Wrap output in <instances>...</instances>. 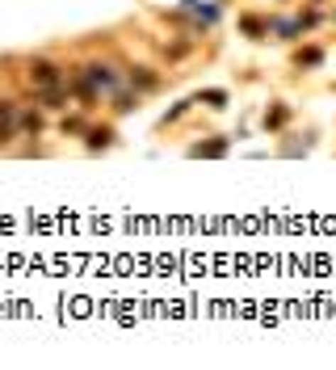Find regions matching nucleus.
Here are the masks:
<instances>
[{
	"mask_svg": "<svg viewBox=\"0 0 336 370\" xmlns=\"http://www.w3.org/2000/svg\"><path fill=\"white\" fill-rule=\"evenodd\" d=\"M26 80H30V89H47V85H63L67 76H63V68L47 59V55H34L30 63H26Z\"/></svg>",
	"mask_w": 336,
	"mask_h": 370,
	"instance_id": "1",
	"label": "nucleus"
},
{
	"mask_svg": "<svg viewBox=\"0 0 336 370\" xmlns=\"http://www.w3.org/2000/svg\"><path fill=\"white\" fill-rule=\"evenodd\" d=\"M80 72L89 76V85H93L97 92H109V89H118V72H114V63H105V59H89V63H85Z\"/></svg>",
	"mask_w": 336,
	"mask_h": 370,
	"instance_id": "2",
	"label": "nucleus"
},
{
	"mask_svg": "<svg viewBox=\"0 0 336 370\" xmlns=\"http://www.w3.org/2000/svg\"><path fill=\"white\" fill-rule=\"evenodd\" d=\"M17 118H21V105L13 97H0V143L17 139Z\"/></svg>",
	"mask_w": 336,
	"mask_h": 370,
	"instance_id": "3",
	"label": "nucleus"
},
{
	"mask_svg": "<svg viewBox=\"0 0 336 370\" xmlns=\"http://www.w3.org/2000/svg\"><path fill=\"white\" fill-rule=\"evenodd\" d=\"M131 89H135V92H151V89H160V76H156L151 68H131Z\"/></svg>",
	"mask_w": 336,
	"mask_h": 370,
	"instance_id": "4",
	"label": "nucleus"
},
{
	"mask_svg": "<svg viewBox=\"0 0 336 370\" xmlns=\"http://www.w3.org/2000/svg\"><path fill=\"white\" fill-rule=\"evenodd\" d=\"M17 127H21V131H26V135H43V114H38V110H21V118H17Z\"/></svg>",
	"mask_w": 336,
	"mask_h": 370,
	"instance_id": "5",
	"label": "nucleus"
},
{
	"mask_svg": "<svg viewBox=\"0 0 336 370\" xmlns=\"http://www.w3.org/2000/svg\"><path fill=\"white\" fill-rule=\"evenodd\" d=\"M85 135H89V147H109V143H114V131H109V127H89V131H85Z\"/></svg>",
	"mask_w": 336,
	"mask_h": 370,
	"instance_id": "6",
	"label": "nucleus"
},
{
	"mask_svg": "<svg viewBox=\"0 0 336 370\" xmlns=\"http://www.w3.org/2000/svg\"><path fill=\"white\" fill-rule=\"evenodd\" d=\"M320 59H324V51H320V46H307V51H298V55H294V63H298V68H315Z\"/></svg>",
	"mask_w": 336,
	"mask_h": 370,
	"instance_id": "7",
	"label": "nucleus"
},
{
	"mask_svg": "<svg viewBox=\"0 0 336 370\" xmlns=\"http://www.w3.org/2000/svg\"><path fill=\"white\" fill-rule=\"evenodd\" d=\"M131 110H139V92H118L114 114H131Z\"/></svg>",
	"mask_w": 336,
	"mask_h": 370,
	"instance_id": "8",
	"label": "nucleus"
},
{
	"mask_svg": "<svg viewBox=\"0 0 336 370\" xmlns=\"http://www.w3.org/2000/svg\"><path fill=\"white\" fill-rule=\"evenodd\" d=\"M197 101H210V110H223V101H227V92H223V89H210V92H197Z\"/></svg>",
	"mask_w": 336,
	"mask_h": 370,
	"instance_id": "9",
	"label": "nucleus"
},
{
	"mask_svg": "<svg viewBox=\"0 0 336 370\" xmlns=\"http://www.w3.org/2000/svg\"><path fill=\"white\" fill-rule=\"evenodd\" d=\"M227 152V143L219 139V143H206V147H193V156H223Z\"/></svg>",
	"mask_w": 336,
	"mask_h": 370,
	"instance_id": "10",
	"label": "nucleus"
},
{
	"mask_svg": "<svg viewBox=\"0 0 336 370\" xmlns=\"http://www.w3.org/2000/svg\"><path fill=\"white\" fill-rule=\"evenodd\" d=\"M80 131H89L85 118H63V135H80Z\"/></svg>",
	"mask_w": 336,
	"mask_h": 370,
	"instance_id": "11",
	"label": "nucleus"
},
{
	"mask_svg": "<svg viewBox=\"0 0 336 370\" xmlns=\"http://www.w3.org/2000/svg\"><path fill=\"white\" fill-rule=\"evenodd\" d=\"M282 122H286V110H282V105H278L273 114H265V127H282Z\"/></svg>",
	"mask_w": 336,
	"mask_h": 370,
	"instance_id": "12",
	"label": "nucleus"
},
{
	"mask_svg": "<svg viewBox=\"0 0 336 370\" xmlns=\"http://www.w3.org/2000/svg\"><path fill=\"white\" fill-rule=\"evenodd\" d=\"M332 21H336V13H332Z\"/></svg>",
	"mask_w": 336,
	"mask_h": 370,
	"instance_id": "13",
	"label": "nucleus"
}]
</instances>
